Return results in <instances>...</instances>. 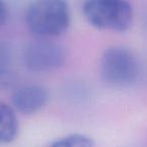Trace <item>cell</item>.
Listing matches in <instances>:
<instances>
[{"label": "cell", "instance_id": "obj_10", "mask_svg": "<svg viewBox=\"0 0 147 147\" xmlns=\"http://www.w3.org/2000/svg\"><path fill=\"white\" fill-rule=\"evenodd\" d=\"M8 81V71L6 69H0V90H2L7 86Z\"/></svg>", "mask_w": 147, "mask_h": 147}, {"label": "cell", "instance_id": "obj_3", "mask_svg": "<svg viewBox=\"0 0 147 147\" xmlns=\"http://www.w3.org/2000/svg\"><path fill=\"white\" fill-rule=\"evenodd\" d=\"M101 78L106 84L124 88L139 77V63L135 55L124 47H111L104 51L100 63Z\"/></svg>", "mask_w": 147, "mask_h": 147}, {"label": "cell", "instance_id": "obj_2", "mask_svg": "<svg viewBox=\"0 0 147 147\" xmlns=\"http://www.w3.org/2000/svg\"><path fill=\"white\" fill-rule=\"evenodd\" d=\"M83 14L93 27L101 30L123 32L133 21V8L127 0H88Z\"/></svg>", "mask_w": 147, "mask_h": 147}, {"label": "cell", "instance_id": "obj_8", "mask_svg": "<svg viewBox=\"0 0 147 147\" xmlns=\"http://www.w3.org/2000/svg\"><path fill=\"white\" fill-rule=\"evenodd\" d=\"M8 19V9L5 0H0V26L6 24Z\"/></svg>", "mask_w": 147, "mask_h": 147}, {"label": "cell", "instance_id": "obj_4", "mask_svg": "<svg viewBox=\"0 0 147 147\" xmlns=\"http://www.w3.org/2000/svg\"><path fill=\"white\" fill-rule=\"evenodd\" d=\"M23 61L33 73H49L59 69L65 61V51L61 45L39 37L30 41L23 51Z\"/></svg>", "mask_w": 147, "mask_h": 147}, {"label": "cell", "instance_id": "obj_5", "mask_svg": "<svg viewBox=\"0 0 147 147\" xmlns=\"http://www.w3.org/2000/svg\"><path fill=\"white\" fill-rule=\"evenodd\" d=\"M49 102V92L39 85H27L15 90L12 104L15 110L24 115L39 112Z\"/></svg>", "mask_w": 147, "mask_h": 147}, {"label": "cell", "instance_id": "obj_7", "mask_svg": "<svg viewBox=\"0 0 147 147\" xmlns=\"http://www.w3.org/2000/svg\"><path fill=\"white\" fill-rule=\"evenodd\" d=\"M49 145L53 147H93L95 141L88 135L71 133L55 139Z\"/></svg>", "mask_w": 147, "mask_h": 147}, {"label": "cell", "instance_id": "obj_6", "mask_svg": "<svg viewBox=\"0 0 147 147\" xmlns=\"http://www.w3.org/2000/svg\"><path fill=\"white\" fill-rule=\"evenodd\" d=\"M18 133V120L15 109L0 101V143H10Z\"/></svg>", "mask_w": 147, "mask_h": 147}, {"label": "cell", "instance_id": "obj_1", "mask_svg": "<svg viewBox=\"0 0 147 147\" xmlns=\"http://www.w3.org/2000/svg\"><path fill=\"white\" fill-rule=\"evenodd\" d=\"M27 28L37 37L59 36L71 25L67 0H33L25 13Z\"/></svg>", "mask_w": 147, "mask_h": 147}, {"label": "cell", "instance_id": "obj_9", "mask_svg": "<svg viewBox=\"0 0 147 147\" xmlns=\"http://www.w3.org/2000/svg\"><path fill=\"white\" fill-rule=\"evenodd\" d=\"M7 49H5L4 47L0 45V69H6L7 63Z\"/></svg>", "mask_w": 147, "mask_h": 147}]
</instances>
